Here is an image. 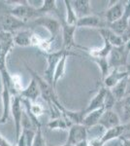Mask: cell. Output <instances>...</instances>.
<instances>
[{"label":"cell","instance_id":"10","mask_svg":"<svg viewBox=\"0 0 130 146\" xmlns=\"http://www.w3.org/2000/svg\"><path fill=\"white\" fill-rule=\"evenodd\" d=\"M125 1H115L114 4L109 5V8L105 12L106 23H112L122 18L124 13Z\"/></svg>","mask_w":130,"mask_h":146},{"label":"cell","instance_id":"13","mask_svg":"<svg viewBox=\"0 0 130 146\" xmlns=\"http://www.w3.org/2000/svg\"><path fill=\"white\" fill-rule=\"evenodd\" d=\"M107 88L105 87H101L98 90V92L96 93V95L91 98V100L89 101V103L87 104V106L84 108V114H87V113L94 111V110L100 109V108H104V100H105V96L106 93H107Z\"/></svg>","mask_w":130,"mask_h":146},{"label":"cell","instance_id":"3","mask_svg":"<svg viewBox=\"0 0 130 146\" xmlns=\"http://www.w3.org/2000/svg\"><path fill=\"white\" fill-rule=\"evenodd\" d=\"M26 69L29 71V73L32 75L33 78L36 80L37 83H38L40 93H41V96L43 98V100L45 101H47L49 105L54 104L56 107H57V109L60 111L64 106H63V105L59 102V100H58L57 96L55 95V92H54L55 89H54L51 85H49L44 78H42L41 76H39L38 73H36L34 70H32L31 68L28 67L27 65H26Z\"/></svg>","mask_w":130,"mask_h":146},{"label":"cell","instance_id":"33","mask_svg":"<svg viewBox=\"0 0 130 146\" xmlns=\"http://www.w3.org/2000/svg\"><path fill=\"white\" fill-rule=\"evenodd\" d=\"M121 38H122V41H123V43H125V42H127L128 40H130V27H129L124 31V33L121 35Z\"/></svg>","mask_w":130,"mask_h":146},{"label":"cell","instance_id":"38","mask_svg":"<svg viewBox=\"0 0 130 146\" xmlns=\"http://www.w3.org/2000/svg\"><path fill=\"white\" fill-rule=\"evenodd\" d=\"M125 70H126V72L128 73V76L130 77V63H127V65L125 66Z\"/></svg>","mask_w":130,"mask_h":146},{"label":"cell","instance_id":"36","mask_svg":"<svg viewBox=\"0 0 130 146\" xmlns=\"http://www.w3.org/2000/svg\"><path fill=\"white\" fill-rule=\"evenodd\" d=\"M126 96H130V77L128 76L127 80V86H126Z\"/></svg>","mask_w":130,"mask_h":146},{"label":"cell","instance_id":"4","mask_svg":"<svg viewBox=\"0 0 130 146\" xmlns=\"http://www.w3.org/2000/svg\"><path fill=\"white\" fill-rule=\"evenodd\" d=\"M27 25H34V27H42L46 28L49 33V38L48 39L51 44H53L57 36L60 33L61 25L58 19L49 17L48 15L41 16L27 23Z\"/></svg>","mask_w":130,"mask_h":146},{"label":"cell","instance_id":"19","mask_svg":"<svg viewBox=\"0 0 130 146\" xmlns=\"http://www.w3.org/2000/svg\"><path fill=\"white\" fill-rule=\"evenodd\" d=\"M72 5L78 19L84 18L92 15L90 8V1L88 0H76L72 1Z\"/></svg>","mask_w":130,"mask_h":146},{"label":"cell","instance_id":"9","mask_svg":"<svg viewBox=\"0 0 130 146\" xmlns=\"http://www.w3.org/2000/svg\"><path fill=\"white\" fill-rule=\"evenodd\" d=\"M84 140H87V128H86L82 124L73 125L69 129V133H68L66 142L72 146H76Z\"/></svg>","mask_w":130,"mask_h":146},{"label":"cell","instance_id":"8","mask_svg":"<svg viewBox=\"0 0 130 146\" xmlns=\"http://www.w3.org/2000/svg\"><path fill=\"white\" fill-rule=\"evenodd\" d=\"M128 55L125 53L124 45L121 47H114L108 56L109 64L113 69H119L122 66L127 65Z\"/></svg>","mask_w":130,"mask_h":146},{"label":"cell","instance_id":"11","mask_svg":"<svg viewBox=\"0 0 130 146\" xmlns=\"http://www.w3.org/2000/svg\"><path fill=\"white\" fill-rule=\"evenodd\" d=\"M120 125H121V119L119 118L117 112H115L114 110H105L99 121L98 126L106 131V129L119 127Z\"/></svg>","mask_w":130,"mask_h":146},{"label":"cell","instance_id":"35","mask_svg":"<svg viewBox=\"0 0 130 146\" xmlns=\"http://www.w3.org/2000/svg\"><path fill=\"white\" fill-rule=\"evenodd\" d=\"M122 144L121 146H130V139L129 138H120Z\"/></svg>","mask_w":130,"mask_h":146},{"label":"cell","instance_id":"28","mask_svg":"<svg viewBox=\"0 0 130 146\" xmlns=\"http://www.w3.org/2000/svg\"><path fill=\"white\" fill-rule=\"evenodd\" d=\"M121 101V109L123 114V121H129L130 120V96H126Z\"/></svg>","mask_w":130,"mask_h":146},{"label":"cell","instance_id":"7","mask_svg":"<svg viewBox=\"0 0 130 146\" xmlns=\"http://www.w3.org/2000/svg\"><path fill=\"white\" fill-rule=\"evenodd\" d=\"M11 114L14 119V126H15V135L16 141L18 139L22 133V122L23 116L22 110V103L20 98L18 96H14L12 98V105H11Z\"/></svg>","mask_w":130,"mask_h":146},{"label":"cell","instance_id":"26","mask_svg":"<svg viewBox=\"0 0 130 146\" xmlns=\"http://www.w3.org/2000/svg\"><path fill=\"white\" fill-rule=\"evenodd\" d=\"M38 11L42 16L47 15V13H51V12L58 14L56 1L55 0H44L42 1L41 5L38 7Z\"/></svg>","mask_w":130,"mask_h":146},{"label":"cell","instance_id":"22","mask_svg":"<svg viewBox=\"0 0 130 146\" xmlns=\"http://www.w3.org/2000/svg\"><path fill=\"white\" fill-rule=\"evenodd\" d=\"M128 21H129L128 18L122 16V18L119 19V20L117 21V22H114L112 23H106L105 27H107L109 29L112 30V31H114L115 34L121 36V35L124 33L125 30H126L129 27Z\"/></svg>","mask_w":130,"mask_h":146},{"label":"cell","instance_id":"1","mask_svg":"<svg viewBox=\"0 0 130 146\" xmlns=\"http://www.w3.org/2000/svg\"><path fill=\"white\" fill-rule=\"evenodd\" d=\"M0 76L2 81V92H1V100H2V114L0 117V125H4L8 122L11 114V105L12 98L15 96L12 88V75L9 73L7 68L0 70Z\"/></svg>","mask_w":130,"mask_h":146},{"label":"cell","instance_id":"15","mask_svg":"<svg viewBox=\"0 0 130 146\" xmlns=\"http://www.w3.org/2000/svg\"><path fill=\"white\" fill-rule=\"evenodd\" d=\"M106 22L102 21L100 17L96 15H90L87 17L81 18L78 20L77 27H92V28H103L105 27Z\"/></svg>","mask_w":130,"mask_h":146},{"label":"cell","instance_id":"39","mask_svg":"<svg viewBox=\"0 0 130 146\" xmlns=\"http://www.w3.org/2000/svg\"><path fill=\"white\" fill-rule=\"evenodd\" d=\"M61 146H72V145L68 144V143H67V142H66V143H64V144H63V145H61Z\"/></svg>","mask_w":130,"mask_h":146},{"label":"cell","instance_id":"37","mask_svg":"<svg viewBox=\"0 0 130 146\" xmlns=\"http://www.w3.org/2000/svg\"><path fill=\"white\" fill-rule=\"evenodd\" d=\"M76 146H88V141L87 140L82 141V142H80L79 144H77Z\"/></svg>","mask_w":130,"mask_h":146},{"label":"cell","instance_id":"31","mask_svg":"<svg viewBox=\"0 0 130 146\" xmlns=\"http://www.w3.org/2000/svg\"><path fill=\"white\" fill-rule=\"evenodd\" d=\"M124 126V131H123V135L120 138H129L130 139V122L126 124H123Z\"/></svg>","mask_w":130,"mask_h":146},{"label":"cell","instance_id":"14","mask_svg":"<svg viewBox=\"0 0 130 146\" xmlns=\"http://www.w3.org/2000/svg\"><path fill=\"white\" fill-rule=\"evenodd\" d=\"M39 96H41V93H40L39 85L37 83V81L32 77L31 81H30L29 85L25 89L20 92V98L27 100L31 102H36V100H38Z\"/></svg>","mask_w":130,"mask_h":146},{"label":"cell","instance_id":"18","mask_svg":"<svg viewBox=\"0 0 130 146\" xmlns=\"http://www.w3.org/2000/svg\"><path fill=\"white\" fill-rule=\"evenodd\" d=\"M98 31L101 34V37L103 38V40H107L113 47H121L124 45L121 36L115 34L114 31H112L109 28L107 27L99 28Z\"/></svg>","mask_w":130,"mask_h":146},{"label":"cell","instance_id":"29","mask_svg":"<svg viewBox=\"0 0 130 146\" xmlns=\"http://www.w3.org/2000/svg\"><path fill=\"white\" fill-rule=\"evenodd\" d=\"M115 102H117V100L115 98V96H113V94L111 93L110 89L107 90V93H106L105 96V100H104V109L105 110H113Z\"/></svg>","mask_w":130,"mask_h":146},{"label":"cell","instance_id":"23","mask_svg":"<svg viewBox=\"0 0 130 146\" xmlns=\"http://www.w3.org/2000/svg\"><path fill=\"white\" fill-rule=\"evenodd\" d=\"M128 77H125L122 80H120L117 84H115L112 89H110L111 93L115 96L117 101H120L126 96V86Z\"/></svg>","mask_w":130,"mask_h":146},{"label":"cell","instance_id":"6","mask_svg":"<svg viewBox=\"0 0 130 146\" xmlns=\"http://www.w3.org/2000/svg\"><path fill=\"white\" fill-rule=\"evenodd\" d=\"M57 19L60 22L61 31H62V47H61V49L71 52L72 48H80L81 46H78L75 43L74 39L75 32H76V29L78 27H74V25H69L68 23H66L64 18L61 17L59 14H57Z\"/></svg>","mask_w":130,"mask_h":146},{"label":"cell","instance_id":"40","mask_svg":"<svg viewBox=\"0 0 130 146\" xmlns=\"http://www.w3.org/2000/svg\"><path fill=\"white\" fill-rule=\"evenodd\" d=\"M128 25H129V27H130V18H129V21H128Z\"/></svg>","mask_w":130,"mask_h":146},{"label":"cell","instance_id":"24","mask_svg":"<svg viewBox=\"0 0 130 146\" xmlns=\"http://www.w3.org/2000/svg\"><path fill=\"white\" fill-rule=\"evenodd\" d=\"M47 126L51 129H70L73 125L61 115V117L58 116V117H55V118L51 119Z\"/></svg>","mask_w":130,"mask_h":146},{"label":"cell","instance_id":"34","mask_svg":"<svg viewBox=\"0 0 130 146\" xmlns=\"http://www.w3.org/2000/svg\"><path fill=\"white\" fill-rule=\"evenodd\" d=\"M124 50H125V53L129 56V54H130V40H128V41L124 43Z\"/></svg>","mask_w":130,"mask_h":146},{"label":"cell","instance_id":"12","mask_svg":"<svg viewBox=\"0 0 130 146\" xmlns=\"http://www.w3.org/2000/svg\"><path fill=\"white\" fill-rule=\"evenodd\" d=\"M14 33L0 31V58H6L14 48Z\"/></svg>","mask_w":130,"mask_h":146},{"label":"cell","instance_id":"27","mask_svg":"<svg viewBox=\"0 0 130 146\" xmlns=\"http://www.w3.org/2000/svg\"><path fill=\"white\" fill-rule=\"evenodd\" d=\"M91 60L98 65L99 68H100L102 80L105 78L106 76H108V74L110 73V68H111L110 64H109L108 58H91Z\"/></svg>","mask_w":130,"mask_h":146},{"label":"cell","instance_id":"20","mask_svg":"<svg viewBox=\"0 0 130 146\" xmlns=\"http://www.w3.org/2000/svg\"><path fill=\"white\" fill-rule=\"evenodd\" d=\"M104 111H105L104 108H100V109L94 110V111L87 113V114L84 115V117L82 125H84V126L87 129L92 128V127H95V126H98L99 121H100Z\"/></svg>","mask_w":130,"mask_h":146},{"label":"cell","instance_id":"2","mask_svg":"<svg viewBox=\"0 0 130 146\" xmlns=\"http://www.w3.org/2000/svg\"><path fill=\"white\" fill-rule=\"evenodd\" d=\"M7 13L11 14L12 16L25 23L26 25L31 21L42 16L39 13L38 8L30 5L28 1H18L16 5H9Z\"/></svg>","mask_w":130,"mask_h":146},{"label":"cell","instance_id":"16","mask_svg":"<svg viewBox=\"0 0 130 146\" xmlns=\"http://www.w3.org/2000/svg\"><path fill=\"white\" fill-rule=\"evenodd\" d=\"M125 77H128V73L126 72V70L122 71L119 69H113V71L109 73L108 76H106L102 80L103 85L105 88L112 89L115 84H117L120 80H122Z\"/></svg>","mask_w":130,"mask_h":146},{"label":"cell","instance_id":"17","mask_svg":"<svg viewBox=\"0 0 130 146\" xmlns=\"http://www.w3.org/2000/svg\"><path fill=\"white\" fill-rule=\"evenodd\" d=\"M70 56H78L77 54H74L71 52H66L64 55L62 56V58H60L59 62L57 63L54 70V75H53V88L55 89L56 84L58 83L60 79H62V77L65 74V69H66V62H67V58Z\"/></svg>","mask_w":130,"mask_h":146},{"label":"cell","instance_id":"25","mask_svg":"<svg viewBox=\"0 0 130 146\" xmlns=\"http://www.w3.org/2000/svg\"><path fill=\"white\" fill-rule=\"evenodd\" d=\"M64 5L66 9V17L64 18L66 23H68L69 25L77 27V23L79 19H78L76 13H75V11H74V8H73L72 1H70V0H65Z\"/></svg>","mask_w":130,"mask_h":146},{"label":"cell","instance_id":"30","mask_svg":"<svg viewBox=\"0 0 130 146\" xmlns=\"http://www.w3.org/2000/svg\"><path fill=\"white\" fill-rule=\"evenodd\" d=\"M32 146H46V141H45L43 133H42L41 128L37 129L36 133H35L34 140H33V143H32Z\"/></svg>","mask_w":130,"mask_h":146},{"label":"cell","instance_id":"5","mask_svg":"<svg viewBox=\"0 0 130 146\" xmlns=\"http://www.w3.org/2000/svg\"><path fill=\"white\" fill-rule=\"evenodd\" d=\"M66 52H69V51H65V50L60 49V50H58V51H53V52H51V53L44 54V56H46V60H47V67L44 71V74H45L44 79L53 87L54 70H55V67H56V65H57V63L59 62L60 58H62V56L64 55Z\"/></svg>","mask_w":130,"mask_h":146},{"label":"cell","instance_id":"32","mask_svg":"<svg viewBox=\"0 0 130 146\" xmlns=\"http://www.w3.org/2000/svg\"><path fill=\"white\" fill-rule=\"evenodd\" d=\"M0 146H16V144H12L0 133Z\"/></svg>","mask_w":130,"mask_h":146},{"label":"cell","instance_id":"21","mask_svg":"<svg viewBox=\"0 0 130 146\" xmlns=\"http://www.w3.org/2000/svg\"><path fill=\"white\" fill-rule=\"evenodd\" d=\"M33 32L30 30H20L14 34V42L15 45L20 47H28L31 46V39H32Z\"/></svg>","mask_w":130,"mask_h":146}]
</instances>
